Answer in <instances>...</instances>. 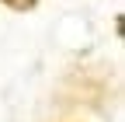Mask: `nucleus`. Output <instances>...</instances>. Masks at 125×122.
<instances>
[{"label":"nucleus","mask_w":125,"mask_h":122,"mask_svg":"<svg viewBox=\"0 0 125 122\" xmlns=\"http://www.w3.org/2000/svg\"><path fill=\"white\" fill-rule=\"evenodd\" d=\"M4 4H10V7H18V11H24V7H35V0H4Z\"/></svg>","instance_id":"f257e3e1"}]
</instances>
